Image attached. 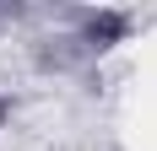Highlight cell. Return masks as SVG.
<instances>
[{"label": "cell", "mask_w": 157, "mask_h": 151, "mask_svg": "<svg viewBox=\"0 0 157 151\" xmlns=\"http://www.w3.org/2000/svg\"><path fill=\"white\" fill-rule=\"evenodd\" d=\"M125 32H130V16L125 11H92L87 27H81V43L87 49H109V43H119Z\"/></svg>", "instance_id": "cell-1"}, {"label": "cell", "mask_w": 157, "mask_h": 151, "mask_svg": "<svg viewBox=\"0 0 157 151\" xmlns=\"http://www.w3.org/2000/svg\"><path fill=\"white\" fill-rule=\"evenodd\" d=\"M0 119H6V103H0Z\"/></svg>", "instance_id": "cell-2"}]
</instances>
